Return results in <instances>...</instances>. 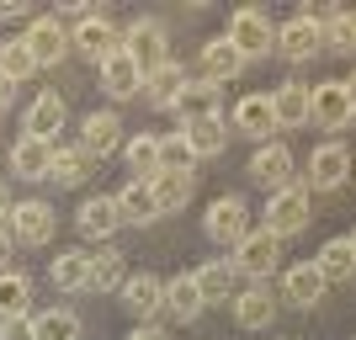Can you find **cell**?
Listing matches in <instances>:
<instances>
[{"label": "cell", "instance_id": "cell-1", "mask_svg": "<svg viewBox=\"0 0 356 340\" xmlns=\"http://www.w3.org/2000/svg\"><path fill=\"white\" fill-rule=\"evenodd\" d=\"M277 255H282V239L266 234V229H250V234L234 245V261H229V266L245 271L250 282H266L271 271H277Z\"/></svg>", "mask_w": 356, "mask_h": 340}, {"label": "cell", "instance_id": "cell-2", "mask_svg": "<svg viewBox=\"0 0 356 340\" xmlns=\"http://www.w3.org/2000/svg\"><path fill=\"white\" fill-rule=\"evenodd\" d=\"M229 43H234L239 59H261V54H271L277 48V27L266 22V11H234V22H229V32H223Z\"/></svg>", "mask_w": 356, "mask_h": 340}, {"label": "cell", "instance_id": "cell-3", "mask_svg": "<svg viewBox=\"0 0 356 340\" xmlns=\"http://www.w3.org/2000/svg\"><path fill=\"white\" fill-rule=\"evenodd\" d=\"M298 229H309V192L303 186H282V192H271L266 202V234H298Z\"/></svg>", "mask_w": 356, "mask_h": 340}, {"label": "cell", "instance_id": "cell-4", "mask_svg": "<svg viewBox=\"0 0 356 340\" xmlns=\"http://www.w3.org/2000/svg\"><path fill=\"white\" fill-rule=\"evenodd\" d=\"M122 54L138 64V70H160L165 59H170V48H165V27L154 22V16H144V22H134L128 27V38H122Z\"/></svg>", "mask_w": 356, "mask_h": 340}, {"label": "cell", "instance_id": "cell-5", "mask_svg": "<svg viewBox=\"0 0 356 340\" xmlns=\"http://www.w3.org/2000/svg\"><path fill=\"white\" fill-rule=\"evenodd\" d=\"M122 309L134 314V319H144V325H154V314H165V282L149 277V271H138V277H128L118 287Z\"/></svg>", "mask_w": 356, "mask_h": 340}, {"label": "cell", "instance_id": "cell-6", "mask_svg": "<svg viewBox=\"0 0 356 340\" xmlns=\"http://www.w3.org/2000/svg\"><path fill=\"white\" fill-rule=\"evenodd\" d=\"M70 48H80L90 64H106V59L122 48V32L112 27L106 16H90V22H80V27L70 32Z\"/></svg>", "mask_w": 356, "mask_h": 340}, {"label": "cell", "instance_id": "cell-7", "mask_svg": "<svg viewBox=\"0 0 356 340\" xmlns=\"http://www.w3.org/2000/svg\"><path fill=\"white\" fill-rule=\"evenodd\" d=\"M245 234H250V207H245V197H218V202L208 207V239L239 245Z\"/></svg>", "mask_w": 356, "mask_h": 340}, {"label": "cell", "instance_id": "cell-8", "mask_svg": "<svg viewBox=\"0 0 356 340\" xmlns=\"http://www.w3.org/2000/svg\"><path fill=\"white\" fill-rule=\"evenodd\" d=\"M319 48H325V38H319V16H293V22L277 32V54H282V59H293V64L314 59Z\"/></svg>", "mask_w": 356, "mask_h": 340}, {"label": "cell", "instance_id": "cell-9", "mask_svg": "<svg viewBox=\"0 0 356 340\" xmlns=\"http://www.w3.org/2000/svg\"><path fill=\"white\" fill-rule=\"evenodd\" d=\"M346 170H351L346 144H319V149L309 154V186H314V192H341Z\"/></svg>", "mask_w": 356, "mask_h": 340}, {"label": "cell", "instance_id": "cell-10", "mask_svg": "<svg viewBox=\"0 0 356 340\" xmlns=\"http://www.w3.org/2000/svg\"><path fill=\"white\" fill-rule=\"evenodd\" d=\"M54 207L48 202H11V234L22 239V245H48L54 239Z\"/></svg>", "mask_w": 356, "mask_h": 340}, {"label": "cell", "instance_id": "cell-11", "mask_svg": "<svg viewBox=\"0 0 356 340\" xmlns=\"http://www.w3.org/2000/svg\"><path fill=\"white\" fill-rule=\"evenodd\" d=\"M80 149H86L90 160H102V154H118V149H122V118L112 112V106H102V112H90V118H86Z\"/></svg>", "mask_w": 356, "mask_h": 340}, {"label": "cell", "instance_id": "cell-12", "mask_svg": "<svg viewBox=\"0 0 356 340\" xmlns=\"http://www.w3.org/2000/svg\"><path fill=\"white\" fill-rule=\"evenodd\" d=\"M250 176L261 181V186H271V192L293 186V149L287 144H261L250 154Z\"/></svg>", "mask_w": 356, "mask_h": 340}, {"label": "cell", "instance_id": "cell-13", "mask_svg": "<svg viewBox=\"0 0 356 340\" xmlns=\"http://www.w3.org/2000/svg\"><path fill=\"white\" fill-rule=\"evenodd\" d=\"M181 90H186V70H181L176 59H165L160 70H149V74H144V90H138V96H144L154 112H170Z\"/></svg>", "mask_w": 356, "mask_h": 340}, {"label": "cell", "instance_id": "cell-14", "mask_svg": "<svg viewBox=\"0 0 356 340\" xmlns=\"http://www.w3.org/2000/svg\"><path fill=\"white\" fill-rule=\"evenodd\" d=\"M309 118L319 122V128H346V122H351V102H346L341 80H325V86L309 90Z\"/></svg>", "mask_w": 356, "mask_h": 340}, {"label": "cell", "instance_id": "cell-15", "mask_svg": "<svg viewBox=\"0 0 356 340\" xmlns=\"http://www.w3.org/2000/svg\"><path fill=\"white\" fill-rule=\"evenodd\" d=\"M27 48H32V59H38V70H43V64H59L64 54H70V32L59 27V16H38L27 27Z\"/></svg>", "mask_w": 356, "mask_h": 340}, {"label": "cell", "instance_id": "cell-16", "mask_svg": "<svg viewBox=\"0 0 356 340\" xmlns=\"http://www.w3.org/2000/svg\"><path fill=\"white\" fill-rule=\"evenodd\" d=\"M170 112H181V128H186V122H202V118H218L223 112V90L208 86V80H186V90L176 96Z\"/></svg>", "mask_w": 356, "mask_h": 340}, {"label": "cell", "instance_id": "cell-17", "mask_svg": "<svg viewBox=\"0 0 356 340\" xmlns=\"http://www.w3.org/2000/svg\"><path fill=\"white\" fill-rule=\"evenodd\" d=\"M234 319H239V330H266L277 319V293H271L266 282H250L234 298Z\"/></svg>", "mask_w": 356, "mask_h": 340}, {"label": "cell", "instance_id": "cell-18", "mask_svg": "<svg viewBox=\"0 0 356 340\" xmlns=\"http://www.w3.org/2000/svg\"><path fill=\"white\" fill-rule=\"evenodd\" d=\"M102 90L112 96V102H128V96H138V90H144V70H138V64L118 48V54L102 64Z\"/></svg>", "mask_w": 356, "mask_h": 340}, {"label": "cell", "instance_id": "cell-19", "mask_svg": "<svg viewBox=\"0 0 356 340\" xmlns=\"http://www.w3.org/2000/svg\"><path fill=\"white\" fill-rule=\"evenodd\" d=\"M48 165H54V144L48 138H32V133H22L11 144V170L22 181H43L48 176Z\"/></svg>", "mask_w": 356, "mask_h": 340}, {"label": "cell", "instance_id": "cell-20", "mask_svg": "<svg viewBox=\"0 0 356 340\" xmlns=\"http://www.w3.org/2000/svg\"><path fill=\"white\" fill-rule=\"evenodd\" d=\"M90 176H96V160H90L80 144L54 149V165H48V181H54V186H86Z\"/></svg>", "mask_w": 356, "mask_h": 340}, {"label": "cell", "instance_id": "cell-21", "mask_svg": "<svg viewBox=\"0 0 356 340\" xmlns=\"http://www.w3.org/2000/svg\"><path fill=\"white\" fill-rule=\"evenodd\" d=\"M74 223H80V234H86V239H112L122 229L118 202H112V197H86V207L74 213Z\"/></svg>", "mask_w": 356, "mask_h": 340}, {"label": "cell", "instance_id": "cell-22", "mask_svg": "<svg viewBox=\"0 0 356 340\" xmlns=\"http://www.w3.org/2000/svg\"><path fill=\"white\" fill-rule=\"evenodd\" d=\"M234 128L250 138H271L277 133V112H271V96H239L234 102Z\"/></svg>", "mask_w": 356, "mask_h": 340}, {"label": "cell", "instance_id": "cell-23", "mask_svg": "<svg viewBox=\"0 0 356 340\" xmlns=\"http://www.w3.org/2000/svg\"><path fill=\"white\" fill-rule=\"evenodd\" d=\"M202 293H197V282H192V271L186 277H170L165 282V314L170 319H181V325H192V319H202Z\"/></svg>", "mask_w": 356, "mask_h": 340}, {"label": "cell", "instance_id": "cell-24", "mask_svg": "<svg viewBox=\"0 0 356 340\" xmlns=\"http://www.w3.org/2000/svg\"><path fill=\"white\" fill-rule=\"evenodd\" d=\"M122 160H128L134 181H154V176L165 170V160H160V138H154V133H134V138H122Z\"/></svg>", "mask_w": 356, "mask_h": 340}, {"label": "cell", "instance_id": "cell-25", "mask_svg": "<svg viewBox=\"0 0 356 340\" xmlns=\"http://www.w3.org/2000/svg\"><path fill=\"white\" fill-rule=\"evenodd\" d=\"M149 192H154V207L160 213H181V207L192 202V170H160V176L149 181Z\"/></svg>", "mask_w": 356, "mask_h": 340}, {"label": "cell", "instance_id": "cell-26", "mask_svg": "<svg viewBox=\"0 0 356 340\" xmlns=\"http://www.w3.org/2000/svg\"><path fill=\"white\" fill-rule=\"evenodd\" d=\"M239 70H245V59L234 54V43H229V38H213V43H202V80H208V86L234 80Z\"/></svg>", "mask_w": 356, "mask_h": 340}, {"label": "cell", "instance_id": "cell-27", "mask_svg": "<svg viewBox=\"0 0 356 340\" xmlns=\"http://www.w3.org/2000/svg\"><path fill=\"white\" fill-rule=\"evenodd\" d=\"M282 293H287V303H298V309H314V303L325 298V277H319V266H314V261L293 266L282 277Z\"/></svg>", "mask_w": 356, "mask_h": 340}, {"label": "cell", "instance_id": "cell-28", "mask_svg": "<svg viewBox=\"0 0 356 340\" xmlns=\"http://www.w3.org/2000/svg\"><path fill=\"white\" fill-rule=\"evenodd\" d=\"M112 202H118V218H122V223H154V218H160V207H154V192H149V181H128V186H122Z\"/></svg>", "mask_w": 356, "mask_h": 340}, {"label": "cell", "instance_id": "cell-29", "mask_svg": "<svg viewBox=\"0 0 356 340\" xmlns=\"http://www.w3.org/2000/svg\"><path fill=\"white\" fill-rule=\"evenodd\" d=\"M54 287L59 293H90V255L86 250L54 255Z\"/></svg>", "mask_w": 356, "mask_h": 340}, {"label": "cell", "instance_id": "cell-30", "mask_svg": "<svg viewBox=\"0 0 356 340\" xmlns=\"http://www.w3.org/2000/svg\"><path fill=\"white\" fill-rule=\"evenodd\" d=\"M59 128H64V102L54 96V90H43V96L27 106V133L54 144V133H59Z\"/></svg>", "mask_w": 356, "mask_h": 340}, {"label": "cell", "instance_id": "cell-31", "mask_svg": "<svg viewBox=\"0 0 356 340\" xmlns=\"http://www.w3.org/2000/svg\"><path fill=\"white\" fill-rule=\"evenodd\" d=\"M181 133H186V144H192L197 160H213V154H223V138H229V128H223V118H202V122H186Z\"/></svg>", "mask_w": 356, "mask_h": 340}, {"label": "cell", "instance_id": "cell-32", "mask_svg": "<svg viewBox=\"0 0 356 340\" xmlns=\"http://www.w3.org/2000/svg\"><path fill=\"white\" fill-rule=\"evenodd\" d=\"M271 112H277V128L309 122V90H303V86H277V90H271Z\"/></svg>", "mask_w": 356, "mask_h": 340}, {"label": "cell", "instance_id": "cell-33", "mask_svg": "<svg viewBox=\"0 0 356 340\" xmlns=\"http://www.w3.org/2000/svg\"><path fill=\"white\" fill-rule=\"evenodd\" d=\"M0 74H6L11 86H22V80L38 74V59H32L27 38H6V43H0Z\"/></svg>", "mask_w": 356, "mask_h": 340}, {"label": "cell", "instance_id": "cell-34", "mask_svg": "<svg viewBox=\"0 0 356 340\" xmlns=\"http://www.w3.org/2000/svg\"><path fill=\"white\" fill-rule=\"evenodd\" d=\"M32 309V282L22 271H0V319H22Z\"/></svg>", "mask_w": 356, "mask_h": 340}, {"label": "cell", "instance_id": "cell-35", "mask_svg": "<svg viewBox=\"0 0 356 340\" xmlns=\"http://www.w3.org/2000/svg\"><path fill=\"white\" fill-rule=\"evenodd\" d=\"M314 266H319V277H325V282H351V277H356V255H351V245H346V239H330Z\"/></svg>", "mask_w": 356, "mask_h": 340}, {"label": "cell", "instance_id": "cell-36", "mask_svg": "<svg viewBox=\"0 0 356 340\" xmlns=\"http://www.w3.org/2000/svg\"><path fill=\"white\" fill-rule=\"evenodd\" d=\"M197 293H202V303H218V298H229V282H234V266L229 261H208V266L192 271Z\"/></svg>", "mask_w": 356, "mask_h": 340}, {"label": "cell", "instance_id": "cell-37", "mask_svg": "<svg viewBox=\"0 0 356 340\" xmlns=\"http://www.w3.org/2000/svg\"><path fill=\"white\" fill-rule=\"evenodd\" d=\"M122 282H128V271H122V255L118 250L90 255V293H118Z\"/></svg>", "mask_w": 356, "mask_h": 340}, {"label": "cell", "instance_id": "cell-38", "mask_svg": "<svg viewBox=\"0 0 356 340\" xmlns=\"http://www.w3.org/2000/svg\"><path fill=\"white\" fill-rule=\"evenodd\" d=\"M32 325H38V340H80V314L74 309H43Z\"/></svg>", "mask_w": 356, "mask_h": 340}, {"label": "cell", "instance_id": "cell-39", "mask_svg": "<svg viewBox=\"0 0 356 340\" xmlns=\"http://www.w3.org/2000/svg\"><path fill=\"white\" fill-rule=\"evenodd\" d=\"M319 38H325V48H341V54H351V48H356L351 16H330V22H319Z\"/></svg>", "mask_w": 356, "mask_h": 340}, {"label": "cell", "instance_id": "cell-40", "mask_svg": "<svg viewBox=\"0 0 356 340\" xmlns=\"http://www.w3.org/2000/svg\"><path fill=\"white\" fill-rule=\"evenodd\" d=\"M160 160H165V170H192V165H197V154H192V144H186V133L160 138Z\"/></svg>", "mask_w": 356, "mask_h": 340}, {"label": "cell", "instance_id": "cell-41", "mask_svg": "<svg viewBox=\"0 0 356 340\" xmlns=\"http://www.w3.org/2000/svg\"><path fill=\"white\" fill-rule=\"evenodd\" d=\"M0 340H38L32 314H22V319H0Z\"/></svg>", "mask_w": 356, "mask_h": 340}, {"label": "cell", "instance_id": "cell-42", "mask_svg": "<svg viewBox=\"0 0 356 340\" xmlns=\"http://www.w3.org/2000/svg\"><path fill=\"white\" fill-rule=\"evenodd\" d=\"M32 6L27 0H0V22H16V16H27Z\"/></svg>", "mask_w": 356, "mask_h": 340}, {"label": "cell", "instance_id": "cell-43", "mask_svg": "<svg viewBox=\"0 0 356 340\" xmlns=\"http://www.w3.org/2000/svg\"><path fill=\"white\" fill-rule=\"evenodd\" d=\"M128 340H170V335H165L160 325H138V330H134V335H128Z\"/></svg>", "mask_w": 356, "mask_h": 340}, {"label": "cell", "instance_id": "cell-44", "mask_svg": "<svg viewBox=\"0 0 356 340\" xmlns=\"http://www.w3.org/2000/svg\"><path fill=\"white\" fill-rule=\"evenodd\" d=\"M16 102V86H11V80H6V74H0V112H6V106H11Z\"/></svg>", "mask_w": 356, "mask_h": 340}, {"label": "cell", "instance_id": "cell-45", "mask_svg": "<svg viewBox=\"0 0 356 340\" xmlns=\"http://www.w3.org/2000/svg\"><path fill=\"white\" fill-rule=\"evenodd\" d=\"M6 261H11V234L0 229V271H6Z\"/></svg>", "mask_w": 356, "mask_h": 340}, {"label": "cell", "instance_id": "cell-46", "mask_svg": "<svg viewBox=\"0 0 356 340\" xmlns=\"http://www.w3.org/2000/svg\"><path fill=\"white\" fill-rule=\"evenodd\" d=\"M346 102H351V118H356V74L346 80Z\"/></svg>", "mask_w": 356, "mask_h": 340}, {"label": "cell", "instance_id": "cell-47", "mask_svg": "<svg viewBox=\"0 0 356 340\" xmlns=\"http://www.w3.org/2000/svg\"><path fill=\"white\" fill-rule=\"evenodd\" d=\"M0 218H11V192L0 186Z\"/></svg>", "mask_w": 356, "mask_h": 340}, {"label": "cell", "instance_id": "cell-48", "mask_svg": "<svg viewBox=\"0 0 356 340\" xmlns=\"http://www.w3.org/2000/svg\"><path fill=\"white\" fill-rule=\"evenodd\" d=\"M346 245H351V255H356V234H351V239H346Z\"/></svg>", "mask_w": 356, "mask_h": 340}, {"label": "cell", "instance_id": "cell-49", "mask_svg": "<svg viewBox=\"0 0 356 340\" xmlns=\"http://www.w3.org/2000/svg\"><path fill=\"white\" fill-rule=\"evenodd\" d=\"M351 27H356V16H351Z\"/></svg>", "mask_w": 356, "mask_h": 340}]
</instances>
